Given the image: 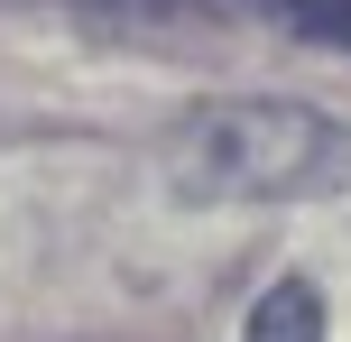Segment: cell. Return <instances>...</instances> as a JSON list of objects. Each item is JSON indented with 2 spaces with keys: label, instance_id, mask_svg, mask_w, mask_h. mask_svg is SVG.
<instances>
[{
  "label": "cell",
  "instance_id": "obj_1",
  "mask_svg": "<svg viewBox=\"0 0 351 342\" xmlns=\"http://www.w3.org/2000/svg\"><path fill=\"white\" fill-rule=\"evenodd\" d=\"M158 167L185 204H315L351 185V130L305 102H194Z\"/></svg>",
  "mask_w": 351,
  "mask_h": 342
},
{
  "label": "cell",
  "instance_id": "obj_2",
  "mask_svg": "<svg viewBox=\"0 0 351 342\" xmlns=\"http://www.w3.org/2000/svg\"><path fill=\"white\" fill-rule=\"evenodd\" d=\"M250 342H324V296L305 278H278V287L250 306Z\"/></svg>",
  "mask_w": 351,
  "mask_h": 342
},
{
  "label": "cell",
  "instance_id": "obj_3",
  "mask_svg": "<svg viewBox=\"0 0 351 342\" xmlns=\"http://www.w3.org/2000/svg\"><path fill=\"white\" fill-rule=\"evenodd\" d=\"M250 19H268V28H287L296 47H342L351 56V0H241Z\"/></svg>",
  "mask_w": 351,
  "mask_h": 342
},
{
  "label": "cell",
  "instance_id": "obj_4",
  "mask_svg": "<svg viewBox=\"0 0 351 342\" xmlns=\"http://www.w3.org/2000/svg\"><path fill=\"white\" fill-rule=\"evenodd\" d=\"M56 10H84L102 28H204L213 0H56Z\"/></svg>",
  "mask_w": 351,
  "mask_h": 342
}]
</instances>
